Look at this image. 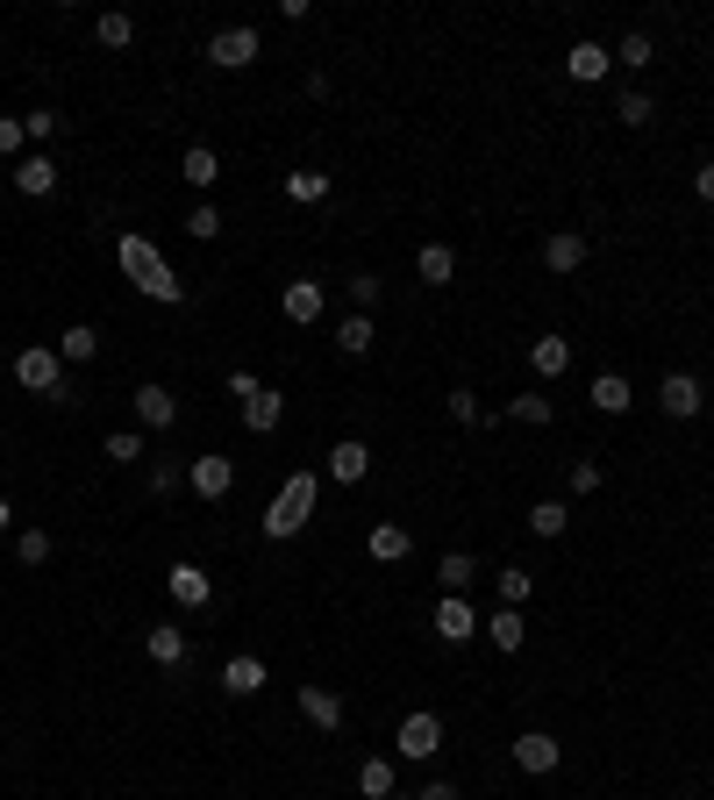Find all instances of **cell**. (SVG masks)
<instances>
[{"mask_svg":"<svg viewBox=\"0 0 714 800\" xmlns=\"http://www.w3.org/2000/svg\"><path fill=\"white\" fill-rule=\"evenodd\" d=\"M164 594H172L179 608H207V600H215V579H207L201 565H172L164 572Z\"/></svg>","mask_w":714,"mask_h":800,"instance_id":"11","label":"cell"},{"mask_svg":"<svg viewBox=\"0 0 714 800\" xmlns=\"http://www.w3.org/2000/svg\"><path fill=\"white\" fill-rule=\"evenodd\" d=\"M415 271H422V286H450V279H458V250H450V244H422L415 250Z\"/></svg>","mask_w":714,"mask_h":800,"instance_id":"20","label":"cell"},{"mask_svg":"<svg viewBox=\"0 0 714 800\" xmlns=\"http://www.w3.org/2000/svg\"><path fill=\"white\" fill-rule=\"evenodd\" d=\"M322 308H329V294H322L315 279H294V286L279 294V314H286V322H300V329H308V322H322Z\"/></svg>","mask_w":714,"mask_h":800,"instance_id":"12","label":"cell"},{"mask_svg":"<svg viewBox=\"0 0 714 800\" xmlns=\"http://www.w3.org/2000/svg\"><path fill=\"white\" fill-rule=\"evenodd\" d=\"M257 386H265V380H257V372H230V394H236V401H251Z\"/></svg>","mask_w":714,"mask_h":800,"instance_id":"47","label":"cell"},{"mask_svg":"<svg viewBox=\"0 0 714 800\" xmlns=\"http://www.w3.org/2000/svg\"><path fill=\"white\" fill-rule=\"evenodd\" d=\"M543 265H551V271H579L586 265V236L579 230H557L551 244H543Z\"/></svg>","mask_w":714,"mask_h":800,"instance_id":"23","label":"cell"},{"mask_svg":"<svg viewBox=\"0 0 714 800\" xmlns=\"http://www.w3.org/2000/svg\"><path fill=\"white\" fill-rule=\"evenodd\" d=\"M372 557H379V565L407 557V530H401V522H379V530H372Z\"/></svg>","mask_w":714,"mask_h":800,"instance_id":"34","label":"cell"},{"mask_svg":"<svg viewBox=\"0 0 714 800\" xmlns=\"http://www.w3.org/2000/svg\"><path fill=\"white\" fill-rule=\"evenodd\" d=\"M472 557H465V551H444V557H436V579H444V594H465V586H472Z\"/></svg>","mask_w":714,"mask_h":800,"instance_id":"30","label":"cell"},{"mask_svg":"<svg viewBox=\"0 0 714 800\" xmlns=\"http://www.w3.org/2000/svg\"><path fill=\"white\" fill-rule=\"evenodd\" d=\"M486 637H493V651H522V643H529L522 608H493V615H486Z\"/></svg>","mask_w":714,"mask_h":800,"instance_id":"21","label":"cell"},{"mask_svg":"<svg viewBox=\"0 0 714 800\" xmlns=\"http://www.w3.org/2000/svg\"><path fill=\"white\" fill-rule=\"evenodd\" d=\"M565 522H572L565 501H536V508H529V530H536V536H565Z\"/></svg>","mask_w":714,"mask_h":800,"instance_id":"33","label":"cell"},{"mask_svg":"<svg viewBox=\"0 0 714 800\" xmlns=\"http://www.w3.org/2000/svg\"><path fill=\"white\" fill-rule=\"evenodd\" d=\"M315 493H322V479H315V472H294V479H286V487H279V501L265 508V536H271V543H286V536H300V530H308Z\"/></svg>","mask_w":714,"mask_h":800,"instance_id":"2","label":"cell"},{"mask_svg":"<svg viewBox=\"0 0 714 800\" xmlns=\"http://www.w3.org/2000/svg\"><path fill=\"white\" fill-rule=\"evenodd\" d=\"M565 72H572L579 86H600L607 72H615V51H607V43H594V36H579V43L565 51Z\"/></svg>","mask_w":714,"mask_h":800,"instance_id":"7","label":"cell"},{"mask_svg":"<svg viewBox=\"0 0 714 800\" xmlns=\"http://www.w3.org/2000/svg\"><path fill=\"white\" fill-rule=\"evenodd\" d=\"M14 557H22L29 572H36V565H51V536H43V530H22V536H14Z\"/></svg>","mask_w":714,"mask_h":800,"instance_id":"39","label":"cell"},{"mask_svg":"<svg viewBox=\"0 0 714 800\" xmlns=\"http://www.w3.org/2000/svg\"><path fill=\"white\" fill-rule=\"evenodd\" d=\"M615 122L650 129V122H658V100H650V94H621V100H615Z\"/></svg>","mask_w":714,"mask_h":800,"instance_id":"32","label":"cell"},{"mask_svg":"<svg viewBox=\"0 0 714 800\" xmlns=\"http://www.w3.org/2000/svg\"><path fill=\"white\" fill-rule=\"evenodd\" d=\"M143 651H150V658H158V665H164V672H179V665H187V658H193V651H187V629H179V622H150V637H143Z\"/></svg>","mask_w":714,"mask_h":800,"instance_id":"16","label":"cell"},{"mask_svg":"<svg viewBox=\"0 0 714 800\" xmlns=\"http://www.w3.org/2000/svg\"><path fill=\"white\" fill-rule=\"evenodd\" d=\"M14 530V501H8V493H0V536H8Z\"/></svg>","mask_w":714,"mask_h":800,"instance_id":"50","label":"cell"},{"mask_svg":"<svg viewBox=\"0 0 714 800\" xmlns=\"http://www.w3.org/2000/svg\"><path fill=\"white\" fill-rule=\"evenodd\" d=\"M500 608H529V594H536V579H529V565H508V572H500Z\"/></svg>","mask_w":714,"mask_h":800,"instance_id":"31","label":"cell"},{"mask_svg":"<svg viewBox=\"0 0 714 800\" xmlns=\"http://www.w3.org/2000/svg\"><path fill=\"white\" fill-rule=\"evenodd\" d=\"M594 407H600V415H629V407H636L629 380H621V372H600V380H594Z\"/></svg>","mask_w":714,"mask_h":800,"instance_id":"26","label":"cell"},{"mask_svg":"<svg viewBox=\"0 0 714 800\" xmlns=\"http://www.w3.org/2000/svg\"><path fill=\"white\" fill-rule=\"evenodd\" d=\"M187 236H193V244H215V236H222V207H193V215H187Z\"/></svg>","mask_w":714,"mask_h":800,"instance_id":"42","label":"cell"},{"mask_svg":"<svg viewBox=\"0 0 714 800\" xmlns=\"http://www.w3.org/2000/svg\"><path fill=\"white\" fill-rule=\"evenodd\" d=\"M393 750H401L407 765H429L436 750H444V715H429V707H415V715L393 729Z\"/></svg>","mask_w":714,"mask_h":800,"instance_id":"4","label":"cell"},{"mask_svg":"<svg viewBox=\"0 0 714 800\" xmlns=\"http://www.w3.org/2000/svg\"><path fill=\"white\" fill-rule=\"evenodd\" d=\"M379 294H386V286H379L372 271H358V279H351V308H358V314H372V308H379Z\"/></svg>","mask_w":714,"mask_h":800,"instance_id":"44","label":"cell"},{"mask_svg":"<svg viewBox=\"0 0 714 800\" xmlns=\"http://www.w3.org/2000/svg\"><path fill=\"white\" fill-rule=\"evenodd\" d=\"M415 800H465V793H458V787H450V779H429V787H422Z\"/></svg>","mask_w":714,"mask_h":800,"instance_id":"48","label":"cell"},{"mask_svg":"<svg viewBox=\"0 0 714 800\" xmlns=\"http://www.w3.org/2000/svg\"><path fill=\"white\" fill-rule=\"evenodd\" d=\"M115 265H121V279H129L143 300H158V308H179V300H187V279H179V271L158 258V244H143L136 230L115 236Z\"/></svg>","mask_w":714,"mask_h":800,"instance_id":"1","label":"cell"},{"mask_svg":"<svg viewBox=\"0 0 714 800\" xmlns=\"http://www.w3.org/2000/svg\"><path fill=\"white\" fill-rule=\"evenodd\" d=\"M286 201L294 207H322L329 201V172H286Z\"/></svg>","mask_w":714,"mask_h":800,"instance_id":"27","label":"cell"},{"mask_svg":"<svg viewBox=\"0 0 714 800\" xmlns=\"http://www.w3.org/2000/svg\"><path fill=\"white\" fill-rule=\"evenodd\" d=\"M94 36L108 43V51H121V43H136V22H129L121 8H108V14H100V29H94Z\"/></svg>","mask_w":714,"mask_h":800,"instance_id":"37","label":"cell"},{"mask_svg":"<svg viewBox=\"0 0 714 800\" xmlns=\"http://www.w3.org/2000/svg\"><path fill=\"white\" fill-rule=\"evenodd\" d=\"M393 800H407V793H393Z\"/></svg>","mask_w":714,"mask_h":800,"instance_id":"51","label":"cell"},{"mask_svg":"<svg viewBox=\"0 0 714 800\" xmlns=\"http://www.w3.org/2000/svg\"><path fill=\"white\" fill-rule=\"evenodd\" d=\"M572 493H579V501H586V493H600V465H594V458L572 465Z\"/></svg>","mask_w":714,"mask_h":800,"instance_id":"45","label":"cell"},{"mask_svg":"<svg viewBox=\"0 0 714 800\" xmlns=\"http://www.w3.org/2000/svg\"><path fill=\"white\" fill-rule=\"evenodd\" d=\"M179 172H187V186H215V179H222V158L207 143H187V164H179Z\"/></svg>","mask_w":714,"mask_h":800,"instance_id":"28","label":"cell"},{"mask_svg":"<svg viewBox=\"0 0 714 800\" xmlns=\"http://www.w3.org/2000/svg\"><path fill=\"white\" fill-rule=\"evenodd\" d=\"M479 615H472V600H465V594H444V600H436V637H444V643H472L479 637Z\"/></svg>","mask_w":714,"mask_h":800,"instance_id":"6","label":"cell"},{"mask_svg":"<svg viewBox=\"0 0 714 800\" xmlns=\"http://www.w3.org/2000/svg\"><path fill=\"white\" fill-rule=\"evenodd\" d=\"M279 422H286V394H279V386H257V394L243 401V429H251V436H271Z\"/></svg>","mask_w":714,"mask_h":800,"instance_id":"14","label":"cell"},{"mask_svg":"<svg viewBox=\"0 0 714 800\" xmlns=\"http://www.w3.org/2000/svg\"><path fill=\"white\" fill-rule=\"evenodd\" d=\"M693 193H701V201H714V164H701V172H693Z\"/></svg>","mask_w":714,"mask_h":800,"instance_id":"49","label":"cell"},{"mask_svg":"<svg viewBox=\"0 0 714 800\" xmlns=\"http://www.w3.org/2000/svg\"><path fill=\"white\" fill-rule=\"evenodd\" d=\"M100 450H108L115 465H143V458H150V444H143V436H136V429H115V436H108V444H100Z\"/></svg>","mask_w":714,"mask_h":800,"instance_id":"35","label":"cell"},{"mask_svg":"<svg viewBox=\"0 0 714 800\" xmlns=\"http://www.w3.org/2000/svg\"><path fill=\"white\" fill-rule=\"evenodd\" d=\"M364 472H372V450H364L358 436H343V444H329V479H337V487H358Z\"/></svg>","mask_w":714,"mask_h":800,"instance_id":"15","label":"cell"},{"mask_svg":"<svg viewBox=\"0 0 714 800\" xmlns=\"http://www.w3.org/2000/svg\"><path fill=\"white\" fill-rule=\"evenodd\" d=\"M529 365H536V380H557V372L572 365V343L565 337H536L529 343Z\"/></svg>","mask_w":714,"mask_h":800,"instance_id":"24","label":"cell"},{"mask_svg":"<svg viewBox=\"0 0 714 800\" xmlns=\"http://www.w3.org/2000/svg\"><path fill=\"white\" fill-rule=\"evenodd\" d=\"M444 407H450V422H465V429H486V407L472 401V386H458V394H450Z\"/></svg>","mask_w":714,"mask_h":800,"instance_id":"40","label":"cell"},{"mask_svg":"<svg viewBox=\"0 0 714 800\" xmlns=\"http://www.w3.org/2000/svg\"><path fill=\"white\" fill-rule=\"evenodd\" d=\"M658 407H664L672 422H693V415H701V380H693V372H664Z\"/></svg>","mask_w":714,"mask_h":800,"instance_id":"10","label":"cell"},{"mask_svg":"<svg viewBox=\"0 0 714 800\" xmlns=\"http://www.w3.org/2000/svg\"><path fill=\"white\" fill-rule=\"evenodd\" d=\"M57 358H65V365H86V358H100V329H94V322H72L65 337H57Z\"/></svg>","mask_w":714,"mask_h":800,"instance_id":"25","label":"cell"},{"mask_svg":"<svg viewBox=\"0 0 714 800\" xmlns=\"http://www.w3.org/2000/svg\"><path fill=\"white\" fill-rule=\"evenodd\" d=\"M300 715H308L322 736H337V729H343V701H337L329 686H300Z\"/></svg>","mask_w":714,"mask_h":800,"instance_id":"18","label":"cell"},{"mask_svg":"<svg viewBox=\"0 0 714 800\" xmlns=\"http://www.w3.org/2000/svg\"><path fill=\"white\" fill-rule=\"evenodd\" d=\"M372 343H379V329H372V314H343V322H337V351L343 358H364V351H372Z\"/></svg>","mask_w":714,"mask_h":800,"instance_id":"22","label":"cell"},{"mask_svg":"<svg viewBox=\"0 0 714 800\" xmlns=\"http://www.w3.org/2000/svg\"><path fill=\"white\" fill-rule=\"evenodd\" d=\"M22 129L36 136V143H43V136H57V108H36V115H22Z\"/></svg>","mask_w":714,"mask_h":800,"instance_id":"46","label":"cell"},{"mask_svg":"<svg viewBox=\"0 0 714 800\" xmlns=\"http://www.w3.org/2000/svg\"><path fill=\"white\" fill-rule=\"evenodd\" d=\"M508 422H529V429H543V422H551V401H543V394L508 401Z\"/></svg>","mask_w":714,"mask_h":800,"instance_id":"41","label":"cell"},{"mask_svg":"<svg viewBox=\"0 0 714 800\" xmlns=\"http://www.w3.org/2000/svg\"><path fill=\"white\" fill-rule=\"evenodd\" d=\"M257 51H265V43H257L251 22H230V29H215V36H207V65H222V72L257 65Z\"/></svg>","mask_w":714,"mask_h":800,"instance_id":"5","label":"cell"},{"mask_svg":"<svg viewBox=\"0 0 714 800\" xmlns=\"http://www.w3.org/2000/svg\"><path fill=\"white\" fill-rule=\"evenodd\" d=\"M14 386H29V394H43V401H72L65 394V358H57V343H36V351L14 358Z\"/></svg>","mask_w":714,"mask_h":800,"instance_id":"3","label":"cell"},{"mask_svg":"<svg viewBox=\"0 0 714 800\" xmlns=\"http://www.w3.org/2000/svg\"><path fill=\"white\" fill-rule=\"evenodd\" d=\"M187 487L201 493V501H222V493L236 487V465H230V458H215V450H207V458H193V465H187Z\"/></svg>","mask_w":714,"mask_h":800,"instance_id":"9","label":"cell"},{"mask_svg":"<svg viewBox=\"0 0 714 800\" xmlns=\"http://www.w3.org/2000/svg\"><path fill=\"white\" fill-rule=\"evenodd\" d=\"M51 186H57V158H43V150H29V158L14 164V193H29V201H43Z\"/></svg>","mask_w":714,"mask_h":800,"instance_id":"17","label":"cell"},{"mask_svg":"<svg viewBox=\"0 0 714 800\" xmlns=\"http://www.w3.org/2000/svg\"><path fill=\"white\" fill-rule=\"evenodd\" d=\"M557 758H565V750H557V736H543V729H522V736H514V765H522L529 779L557 772Z\"/></svg>","mask_w":714,"mask_h":800,"instance_id":"8","label":"cell"},{"mask_svg":"<svg viewBox=\"0 0 714 800\" xmlns=\"http://www.w3.org/2000/svg\"><path fill=\"white\" fill-rule=\"evenodd\" d=\"M358 793L364 800H393V765L386 758H364L358 765Z\"/></svg>","mask_w":714,"mask_h":800,"instance_id":"29","label":"cell"},{"mask_svg":"<svg viewBox=\"0 0 714 800\" xmlns=\"http://www.w3.org/2000/svg\"><path fill=\"white\" fill-rule=\"evenodd\" d=\"M136 422H143V429H172V422H179V394H172V386H158V380L136 386Z\"/></svg>","mask_w":714,"mask_h":800,"instance_id":"13","label":"cell"},{"mask_svg":"<svg viewBox=\"0 0 714 800\" xmlns=\"http://www.w3.org/2000/svg\"><path fill=\"white\" fill-rule=\"evenodd\" d=\"M222 693H236V701L265 693V658H230V665H222Z\"/></svg>","mask_w":714,"mask_h":800,"instance_id":"19","label":"cell"},{"mask_svg":"<svg viewBox=\"0 0 714 800\" xmlns=\"http://www.w3.org/2000/svg\"><path fill=\"white\" fill-rule=\"evenodd\" d=\"M179 487H187V465H179V458L150 465V493H158V501H164V493H179Z\"/></svg>","mask_w":714,"mask_h":800,"instance_id":"38","label":"cell"},{"mask_svg":"<svg viewBox=\"0 0 714 800\" xmlns=\"http://www.w3.org/2000/svg\"><path fill=\"white\" fill-rule=\"evenodd\" d=\"M650 57H658V51H650V36H643V29H629V36L615 43V65H629V72H643Z\"/></svg>","mask_w":714,"mask_h":800,"instance_id":"36","label":"cell"},{"mask_svg":"<svg viewBox=\"0 0 714 800\" xmlns=\"http://www.w3.org/2000/svg\"><path fill=\"white\" fill-rule=\"evenodd\" d=\"M22 143H29L22 115H0V158H14V164H22Z\"/></svg>","mask_w":714,"mask_h":800,"instance_id":"43","label":"cell"}]
</instances>
